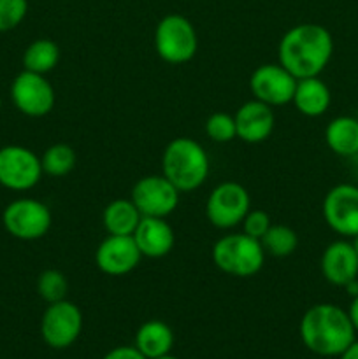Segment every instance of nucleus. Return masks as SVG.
<instances>
[{
  "mask_svg": "<svg viewBox=\"0 0 358 359\" xmlns=\"http://www.w3.org/2000/svg\"><path fill=\"white\" fill-rule=\"evenodd\" d=\"M333 55L332 34L323 25L300 23L291 27L277 46L279 63L295 77H318Z\"/></svg>",
  "mask_w": 358,
  "mask_h": 359,
  "instance_id": "nucleus-1",
  "label": "nucleus"
},
{
  "mask_svg": "<svg viewBox=\"0 0 358 359\" xmlns=\"http://www.w3.org/2000/svg\"><path fill=\"white\" fill-rule=\"evenodd\" d=\"M298 335L305 349L323 358H336L357 339L347 311L333 304H316L304 312Z\"/></svg>",
  "mask_w": 358,
  "mask_h": 359,
  "instance_id": "nucleus-2",
  "label": "nucleus"
},
{
  "mask_svg": "<svg viewBox=\"0 0 358 359\" xmlns=\"http://www.w3.org/2000/svg\"><path fill=\"white\" fill-rule=\"evenodd\" d=\"M161 172L181 193L193 191L209 175V156L197 140L178 137L164 149Z\"/></svg>",
  "mask_w": 358,
  "mask_h": 359,
  "instance_id": "nucleus-3",
  "label": "nucleus"
},
{
  "mask_svg": "<svg viewBox=\"0 0 358 359\" xmlns=\"http://www.w3.org/2000/svg\"><path fill=\"white\" fill-rule=\"evenodd\" d=\"M265 251L262 242L242 233H230L218 238L213 245V263L218 270L232 277H253L263 269Z\"/></svg>",
  "mask_w": 358,
  "mask_h": 359,
  "instance_id": "nucleus-4",
  "label": "nucleus"
},
{
  "mask_svg": "<svg viewBox=\"0 0 358 359\" xmlns=\"http://www.w3.org/2000/svg\"><path fill=\"white\" fill-rule=\"evenodd\" d=\"M199 37L188 18L181 14H167L154 30V49L164 62L181 65L197 55Z\"/></svg>",
  "mask_w": 358,
  "mask_h": 359,
  "instance_id": "nucleus-5",
  "label": "nucleus"
},
{
  "mask_svg": "<svg viewBox=\"0 0 358 359\" xmlns=\"http://www.w3.org/2000/svg\"><path fill=\"white\" fill-rule=\"evenodd\" d=\"M2 223L7 233L18 241H37L49 231L53 216L46 203L35 198H18L4 209Z\"/></svg>",
  "mask_w": 358,
  "mask_h": 359,
  "instance_id": "nucleus-6",
  "label": "nucleus"
},
{
  "mask_svg": "<svg viewBox=\"0 0 358 359\" xmlns=\"http://www.w3.org/2000/svg\"><path fill=\"white\" fill-rule=\"evenodd\" d=\"M249 210L251 196L239 182H221L207 196L206 216L209 223L220 230H232L241 224Z\"/></svg>",
  "mask_w": 358,
  "mask_h": 359,
  "instance_id": "nucleus-7",
  "label": "nucleus"
},
{
  "mask_svg": "<svg viewBox=\"0 0 358 359\" xmlns=\"http://www.w3.org/2000/svg\"><path fill=\"white\" fill-rule=\"evenodd\" d=\"M83 312L69 300L49 304L41 319L42 340L51 349H67L81 337Z\"/></svg>",
  "mask_w": 358,
  "mask_h": 359,
  "instance_id": "nucleus-8",
  "label": "nucleus"
},
{
  "mask_svg": "<svg viewBox=\"0 0 358 359\" xmlns=\"http://www.w3.org/2000/svg\"><path fill=\"white\" fill-rule=\"evenodd\" d=\"M326 226L343 238L358 235V186L340 182L329 189L321 205Z\"/></svg>",
  "mask_w": 358,
  "mask_h": 359,
  "instance_id": "nucleus-9",
  "label": "nucleus"
},
{
  "mask_svg": "<svg viewBox=\"0 0 358 359\" xmlns=\"http://www.w3.org/2000/svg\"><path fill=\"white\" fill-rule=\"evenodd\" d=\"M41 158L23 146L0 147V184L13 191H28L42 177Z\"/></svg>",
  "mask_w": 358,
  "mask_h": 359,
  "instance_id": "nucleus-10",
  "label": "nucleus"
},
{
  "mask_svg": "<svg viewBox=\"0 0 358 359\" xmlns=\"http://www.w3.org/2000/svg\"><path fill=\"white\" fill-rule=\"evenodd\" d=\"M179 191L164 174L140 177L132 188V200L142 217H167L178 209Z\"/></svg>",
  "mask_w": 358,
  "mask_h": 359,
  "instance_id": "nucleus-11",
  "label": "nucleus"
},
{
  "mask_svg": "<svg viewBox=\"0 0 358 359\" xmlns=\"http://www.w3.org/2000/svg\"><path fill=\"white\" fill-rule=\"evenodd\" d=\"M11 98L18 111L30 118H42L55 107V90L42 74L23 72L11 84Z\"/></svg>",
  "mask_w": 358,
  "mask_h": 359,
  "instance_id": "nucleus-12",
  "label": "nucleus"
},
{
  "mask_svg": "<svg viewBox=\"0 0 358 359\" xmlns=\"http://www.w3.org/2000/svg\"><path fill=\"white\" fill-rule=\"evenodd\" d=\"M297 79L281 63H263L256 67L249 79V90L256 100L279 107L293 100Z\"/></svg>",
  "mask_w": 358,
  "mask_h": 359,
  "instance_id": "nucleus-13",
  "label": "nucleus"
},
{
  "mask_svg": "<svg viewBox=\"0 0 358 359\" xmlns=\"http://www.w3.org/2000/svg\"><path fill=\"white\" fill-rule=\"evenodd\" d=\"M140 255L132 235H107L95 251V263L105 276L121 277L139 266Z\"/></svg>",
  "mask_w": 358,
  "mask_h": 359,
  "instance_id": "nucleus-14",
  "label": "nucleus"
},
{
  "mask_svg": "<svg viewBox=\"0 0 358 359\" xmlns=\"http://www.w3.org/2000/svg\"><path fill=\"white\" fill-rule=\"evenodd\" d=\"M319 270L325 280L332 286L346 287L358 279V256L353 242L347 238L330 242L319 259Z\"/></svg>",
  "mask_w": 358,
  "mask_h": 359,
  "instance_id": "nucleus-15",
  "label": "nucleus"
},
{
  "mask_svg": "<svg viewBox=\"0 0 358 359\" xmlns=\"http://www.w3.org/2000/svg\"><path fill=\"white\" fill-rule=\"evenodd\" d=\"M234 119L237 139L248 144H260L269 139L274 132V125H276L274 107L256 100V98L242 104L235 112Z\"/></svg>",
  "mask_w": 358,
  "mask_h": 359,
  "instance_id": "nucleus-16",
  "label": "nucleus"
},
{
  "mask_svg": "<svg viewBox=\"0 0 358 359\" xmlns=\"http://www.w3.org/2000/svg\"><path fill=\"white\" fill-rule=\"evenodd\" d=\"M133 241L144 258H164L174 248V230L165 217H142L133 231Z\"/></svg>",
  "mask_w": 358,
  "mask_h": 359,
  "instance_id": "nucleus-17",
  "label": "nucleus"
},
{
  "mask_svg": "<svg viewBox=\"0 0 358 359\" xmlns=\"http://www.w3.org/2000/svg\"><path fill=\"white\" fill-rule=\"evenodd\" d=\"M291 104L297 107L300 114L307 118H318L329 111L332 104V93H330V88L319 79V76L297 79Z\"/></svg>",
  "mask_w": 358,
  "mask_h": 359,
  "instance_id": "nucleus-18",
  "label": "nucleus"
},
{
  "mask_svg": "<svg viewBox=\"0 0 358 359\" xmlns=\"http://www.w3.org/2000/svg\"><path fill=\"white\" fill-rule=\"evenodd\" d=\"M133 346L146 359L161 358L165 354H171L172 346H174V333L167 323L160 319H151L139 326Z\"/></svg>",
  "mask_w": 358,
  "mask_h": 359,
  "instance_id": "nucleus-19",
  "label": "nucleus"
},
{
  "mask_svg": "<svg viewBox=\"0 0 358 359\" xmlns=\"http://www.w3.org/2000/svg\"><path fill=\"white\" fill-rule=\"evenodd\" d=\"M325 142L333 154L353 158L358 154V118L337 116L326 125Z\"/></svg>",
  "mask_w": 358,
  "mask_h": 359,
  "instance_id": "nucleus-20",
  "label": "nucleus"
},
{
  "mask_svg": "<svg viewBox=\"0 0 358 359\" xmlns=\"http://www.w3.org/2000/svg\"><path fill=\"white\" fill-rule=\"evenodd\" d=\"M142 214L132 200L118 198L105 205L102 212V224L109 235H133Z\"/></svg>",
  "mask_w": 358,
  "mask_h": 359,
  "instance_id": "nucleus-21",
  "label": "nucleus"
},
{
  "mask_svg": "<svg viewBox=\"0 0 358 359\" xmlns=\"http://www.w3.org/2000/svg\"><path fill=\"white\" fill-rule=\"evenodd\" d=\"M60 62V48L51 39H37L30 42L23 53V70L42 74L51 72Z\"/></svg>",
  "mask_w": 358,
  "mask_h": 359,
  "instance_id": "nucleus-22",
  "label": "nucleus"
},
{
  "mask_svg": "<svg viewBox=\"0 0 358 359\" xmlns=\"http://www.w3.org/2000/svg\"><path fill=\"white\" fill-rule=\"evenodd\" d=\"M262 248L265 255L274 258H286L293 255L298 245V235L293 228L286 224H270L267 233L262 237Z\"/></svg>",
  "mask_w": 358,
  "mask_h": 359,
  "instance_id": "nucleus-23",
  "label": "nucleus"
},
{
  "mask_svg": "<svg viewBox=\"0 0 358 359\" xmlns=\"http://www.w3.org/2000/svg\"><path fill=\"white\" fill-rule=\"evenodd\" d=\"M76 151L69 144H53L41 156L42 172L51 177H63L76 167Z\"/></svg>",
  "mask_w": 358,
  "mask_h": 359,
  "instance_id": "nucleus-24",
  "label": "nucleus"
},
{
  "mask_svg": "<svg viewBox=\"0 0 358 359\" xmlns=\"http://www.w3.org/2000/svg\"><path fill=\"white\" fill-rule=\"evenodd\" d=\"M37 293L48 305L67 300L69 280H67L65 273L56 269L44 270L37 277Z\"/></svg>",
  "mask_w": 358,
  "mask_h": 359,
  "instance_id": "nucleus-25",
  "label": "nucleus"
},
{
  "mask_svg": "<svg viewBox=\"0 0 358 359\" xmlns=\"http://www.w3.org/2000/svg\"><path fill=\"white\" fill-rule=\"evenodd\" d=\"M206 133L213 142L227 144L237 137L234 116L227 112H214L206 121Z\"/></svg>",
  "mask_w": 358,
  "mask_h": 359,
  "instance_id": "nucleus-26",
  "label": "nucleus"
},
{
  "mask_svg": "<svg viewBox=\"0 0 358 359\" xmlns=\"http://www.w3.org/2000/svg\"><path fill=\"white\" fill-rule=\"evenodd\" d=\"M28 13V0H0V32L20 27Z\"/></svg>",
  "mask_w": 358,
  "mask_h": 359,
  "instance_id": "nucleus-27",
  "label": "nucleus"
},
{
  "mask_svg": "<svg viewBox=\"0 0 358 359\" xmlns=\"http://www.w3.org/2000/svg\"><path fill=\"white\" fill-rule=\"evenodd\" d=\"M242 231H244L246 235H249V237L256 238V241H262L263 235L267 233V230L270 228V216L267 212H263V210L260 209H255V210H249L248 214H246V217L242 219Z\"/></svg>",
  "mask_w": 358,
  "mask_h": 359,
  "instance_id": "nucleus-28",
  "label": "nucleus"
},
{
  "mask_svg": "<svg viewBox=\"0 0 358 359\" xmlns=\"http://www.w3.org/2000/svg\"><path fill=\"white\" fill-rule=\"evenodd\" d=\"M102 359H146L135 346H119L109 351Z\"/></svg>",
  "mask_w": 358,
  "mask_h": 359,
  "instance_id": "nucleus-29",
  "label": "nucleus"
},
{
  "mask_svg": "<svg viewBox=\"0 0 358 359\" xmlns=\"http://www.w3.org/2000/svg\"><path fill=\"white\" fill-rule=\"evenodd\" d=\"M347 316H350L351 323H353L354 330H357L358 333V294L351 297V304L350 307H347Z\"/></svg>",
  "mask_w": 358,
  "mask_h": 359,
  "instance_id": "nucleus-30",
  "label": "nucleus"
},
{
  "mask_svg": "<svg viewBox=\"0 0 358 359\" xmlns=\"http://www.w3.org/2000/svg\"><path fill=\"white\" fill-rule=\"evenodd\" d=\"M337 358L339 359H358V340L354 339L353 342H351L350 346H347L346 349H344Z\"/></svg>",
  "mask_w": 358,
  "mask_h": 359,
  "instance_id": "nucleus-31",
  "label": "nucleus"
},
{
  "mask_svg": "<svg viewBox=\"0 0 358 359\" xmlns=\"http://www.w3.org/2000/svg\"><path fill=\"white\" fill-rule=\"evenodd\" d=\"M351 242H353V248H354V251H357V256H358V235Z\"/></svg>",
  "mask_w": 358,
  "mask_h": 359,
  "instance_id": "nucleus-32",
  "label": "nucleus"
},
{
  "mask_svg": "<svg viewBox=\"0 0 358 359\" xmlns=\"http://www.w3.org/2000/svg\"><path fill=\"white\" fill-rule=\"evenodd\" d=\"M157 359H179V358H175V356H171V354H165V356H161V358H157Z\"/></svg>",
  "mask_w": 358,
  "mask_h": 359,
  "instance_id": "nucleus-33",
  "label": "nucleus"
},
{
  "mask_svg": "<svg viewBox=\"0 0 358 359\" xmlns=\"http://www.w3.org/2000/svg\"><path fill=\"white\" fill-rule=\"evenodd\" d=\"M0 109H2V98H0Z\"/></svg>",
  "mask_w": 358,
  "mask_h": 359,
  "instance_id": "nucleus-34",
  "label": "nucleus"
}]
</instances>
